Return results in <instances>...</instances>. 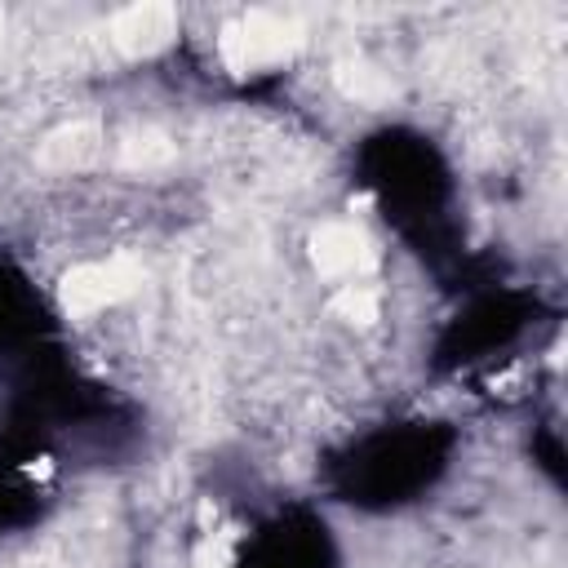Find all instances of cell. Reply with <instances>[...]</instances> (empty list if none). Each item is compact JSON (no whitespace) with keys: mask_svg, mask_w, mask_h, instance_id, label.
<instances>
[{"mask_svg":"<svg viewBox=\"0 0 568 568\" xmlns=\"http://www.w3.org/2000/svg\"><path fill=\"white\" fill-rule=\"evenodd\" d=\"M444 466V439L435 430H382L355 444L351 462H342V484L351 501H377L395 506Z\"/></svg>","mask_w":568,"mask_h":568,"instance_id":"obj_1","label":"cell"},{"mask_svg":"<svg viewBox=\"0 0 568 568\" xmlns=\"http://www.w3.org/2000/svg\"><path fill=\"white\" fill-rule=\"evenodd\" d=\"M328 537L320 524H275L248 541L240 568H328Z\"/></svg>","mask_w":568,"mask_h":568,"instance_id":"obj_2","label":"cell"},{"mask_svg":"<svg viewBox=\"0 0 568 568\" xmlns=\"http://www.w3.org/2000/svg\"><path fill=\"white\" fill-rule=\"evenodd\" d=\"M27 311H31V293L0 275V342H13V337H22L31 328Z\"/></svg>","mask_w":568,"mask_h":568,"instance_id":"obj_3","label":"cell"}]
</instances>
